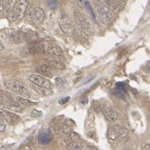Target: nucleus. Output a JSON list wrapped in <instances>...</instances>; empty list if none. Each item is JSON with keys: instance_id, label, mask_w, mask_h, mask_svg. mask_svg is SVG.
<instances>
[{"instance_id": "nucleus-1", "label": "nucleus", "mask_w": 150, "mask_h": 150, "mask_svg": "<svg viewBox=\"0 0 150 150\" xmlns=\"http://www.w3.org/2000/svg\"><path fill=\"white\" fill-rule=\"evenodd\" d=\"M4 84L8 89L11 90L12 92L17 94L18 96L25 97V98H30L31 96L27 88L24 84H22L21 83L18 82V81L7 80V81L4 82Z\"/></svg>"}, {"instance_id": "nucleus-2", "label": "nucleus", "mask_w": 150, "mask_h": 150, "mask_svg": "<svg viewBox=\"0 0 150 150\" xmlns=\"http://www.w3.org/2000/svg\"><path fill=\"white\" fill-rule=\"evenodd\" d=\"M74 19L79 26L82 30V31L86 34L87 35H93L95 33L94 28L92 26L91 23L89 22L88 18L84 15L81 14L80 12H74Z\"/></svg>"}, {"instance_id": "nucleus-13", "label": "nucleus", "mask_w": 150, "mask_h": 150, "mask_svg": "<svg viewBox=\"0 0 150 150\" xmlns=\"http://www.w3.org/2000/svg\"><path fill=\"white\" fill-rule=\"evenodd\" d=\"M35 71L44 77H52L53 76V70L52 69V67L48 64H41L37 66L35 68Z\"/></svg>"}, {"instance_id": "nucleus-31", "label": "nucleus", "mask_w": 150, "mask_h": 150, "mask_svg": "<svg viewBox=\"0 0 150 150\" xmlns=\"http://www.w3.org/2000/svg\"><path fill=\"white\" fill-rule=\"evenodd\" d=\"M19 149H28V150H30L31 149V148L29 146V145H22L21 146V148Z\"/></svg>"}, {"instance_id": "nucleus-28", "label": "nucleus", "mask_w": 150, "mask_h": 150, "mask_svg": "<svg viewBox=\"0 0 150 150\" xmlns=\"http://www.w3.org/2000/svg\"><path fill=\"white\" fill-rule=\"evenodd\" d=\"M5 129H6V124L4 122V119L0 118V132H4Z\"/></svg>"}, {"instance_id": "nucleus-30", "label": "nucleus", "mask_w": 150, "mask_h": 150, "mask_svg": "<svg viewBox=\"0 0 150 150\" xmlns=\"http://www.w3.org/2000/svg\"><path fill=\"white\" fill-rule=\"evenodd\" d=\"M116 2L118 3V4L120 5V7H122L125 5V3H126V0H116Z\"/></svg>"}, {"instance_id": "nucleus-38", "label": "nucleus", "mask_w": 150, "mask_h": 150, "mask_svg": "<svg viewBox=\"0 0 150 150\" xmlns=\"http://www.w3.org/2000/svg\"><path fill=\"white\" fill-rule=\"evenodd\" d=\"M4 49V44L0 42V52H1V51H3Z\"/></svg>"}, {"instance_id": "nucleus-37", "label": "nucleus", "mask_w": 150, "mask_h": 150, "mask_svg": "<svg viewBox=\"0 0 150 150\" xmlns=\"http://www.w3.org/2000/svg\"><path fill=\"white\" fill-rule=\"evenodd\" d=\"M146 68H147V70L150 72V62H149L148 63H147V65H146Z\"/></svg>"}, {"instance_id": "nucleus-7", "label": "nucleus", "mask_w": 150, "mask_h": 150, "mask_svg": "<svg viewBox=\"0 0 150 150\" xmlns=\"http://www.w3.org/2000/svg\"><path fill=\"white\" fill-rule=\"evenodd\" d=\"M0 105L7 107L8 109L12 110L15 112H21L24 110V107L22 106L21 104L17 101H12L8 100L7 97L3 96H0Z\"/></svg>"}, {"instance_id": "nucleus-11", "label": "nucleus", "mask_w": 150, "mask_h": 150, "mask_svg": "<svg viewBox=\"0 0 150 150\" xmlns=\"http://www.w3.org/2000/svg\"><path fill=\"white\" fill-rule=\"evenodd\" d=\"M8 41L14 44H21L26 41V35L25 32L15 31L8 35Z\"/></svg>"}, {"instance_id": "nucleus-15", "label": "nucleus", "mask_w": 150, "mask_h": 150, "mask_svg": "<svg viewBox=\"0 0 150 150\" xmlns=\"http://www.w3.org/2000/svg\"><path fill=\"white\" fill-rule=\"evenodd\" d=\"M2 111L4 112V116H5V120H7L8 122L10 124H16L17 122H20L21 120V117L14 114V113H12L8 110H2Z\"/></svg>"}, {"instance_id": "nucleus-18", "label": "nucleus", "mask_w": 150, "mask_h": 150, "mask_svg": "<svg viewBox=\"0 0 150 150\" xmlns=\"http://www.w3.org/2000/svg\"><path fill=\"white\" fill-rule=\"evenodd\" d=\"M34 14L35 19L37 20L38 22H43V21L45 20V12L43 10V8H41L40 7H36L35 8Z\"/></svg>"}, {"instance_id": "nucleus-36", "label": "nucleus", "mask_w": 150, "mask_h": 150, "mask_svg": "<svg viewBox=\"0 0 150 150\" xmlns=\"http://www.w3.org/2000/svg\"><path fill=\"white\" fill-rule=\"evenodd\" d=\"M0 118L5 120V116H4V112H3L2 110H0Z\"/></svg>"}, {"instance_id": "nucleus-25", "label": "nucleus", "mask_w": 150, "mask_h": 150, "mask_svg": "<svg viewBox=\"0 0 150 150\" xmlns=\"http://www.w3.org/2000/svg\"><path fill=\"white\" fill-rule=\"evenodd\" d=\"M47 5L50 9H55L59 6V3L57 0H47Z\"/></svg>"}, {"instance_id": "nucleus-6", "label": "nucleus", "mask_w": 150, "mask_h": 150, "mask_svg": "<svg viewBox=\"0 0 150 150\" xmlns=\"http://www.w3.org/2000/svg\"><path fill=\"white\" fill-rule=\"evenodd\" d=\"M58 23H59L60 29L63 33L70 35L73 32V30H74L73 22H72V20L70 19V17L68 15H67V14L61 15L59 20H58Z\"/></svg>"}, {"instance_id": "nucleus-12", "label": "nucleus", "mask_w": 150, "mask_h": 150, "mask_svg": "<svg viewBox=\"0 0 150 150\" xmlns=\"http://www.w3.org/2000/svg\"><path fill=\"white\" fill-rule=\"evenodd\" d=\"M102 112L105 119L109 122H113L118 119V113L110 106H104L102 108Z\"/></svg>"}, {"instance_id": "nucleus-24", "label": "nucleus", "mask_w": 150, "mask_h": 150, "mask_svg": "<svg viewBox=\"0 0 150 150\" xmlns=\"http://www.w3.org/2000/svg\"><path fill=\"white\" fill-rule=\"evenodd\" d=\"M35 90H36L40 95H42V96H48V95H50V94L52 93V91L49 89L44 88V87H41V86H38V85H36Z\"/></svg>"}, {"instance_id": "nucleus-34", "label": "nucleus", "mask_w": 150, "mask_h": 150, "mask_svg": "<svg viewBox=\"0 0 150 150\" xmlns=\"http://www.w3.org/2000/svg\"><path fill=\"white\" fill-rule=\"evenodd\" d=\"M86 149L87 150H97V148H96V147H93V146H88V147L86 148Z\"/></svg>"}, {"instance_id": "nucleus-19", "label": "nucleus", "mask_w": 150, "mask_h": 150, "mask_svg": "<svg viewBox=\"0 0 150 150\" xmlns=\"http://www.w3.org/2000/svg\"><path fill=\"white\" fill-rule=\"evenodd\" d=\"M18 2H19V0H8L5 4V7H4V10H5L6 14L10 11L15 10V8L17 6Z\"/></svg>"}, {"instance_id": "nucleus-26", "label": "nucleus", "mask_w": 150, "mask_h": 150, "mask_svg": "<svg viewBox=\"0 0 150 150\" xmlns=\"http://www.w3.org/2000/svg\"><path fill=\"white\" fill-rule=\"evenodd\" d=\"M62 131L63 133H66V134H69L71 132V127L68 125V122L64 123L62 127Z\"/></svg>"}, {"instance_id": "nucleus-5", "label": "nucleus", "mask_w": 150, "mask_h": 150, "mask_svg": "<svg viewBox=\"0 0 150 150\" xmlns=\"http://www.w3.org/2000/svg\"><path fill=\"white\" fill-rule=\"evenodd\" d=\"M47 47L44 42L41 41H34L31 42L28 47L26 48V52L28 55H37V54H43L47 52Z\"/></svg>"}, {"instance_id": "nucleus-22", "label": "nucleus", "mask_w": 150, "mask_h": 150, "mask_svg": "<svg viewBox=\"0 0 150 150\" xmlns=\"http://www.w3.org/2000/svg\"><path fill=\"white\" fill-rule=\"evenodd\" d=\"M79 139H80V137L79 136V134L76 133V132H70V133L68 134V136L65 138V143H67V144H68V143H70L71 142L77 141V140H79Z\"/></svg>"}, {"instance_id": "nucleus-39", "label": "nucleus", "mask_w": 150, "mask_h": 150, "mask_svg": "<svg viewBox=\"0 0 150 150\" xmlns=\"http://www.w3.org/2000/svg\"><path fill=\"white\" fill-rule=\"evenodd\" d=\"M0 1H4V0H0Z\"/></svg>"}, {"instance_id": "nucleus-14", "label": "nucleus", "mask_w": 150, "mask_h": 150, "mask_svg": "<svg viewBox=\"0 0 150 150\" xmlns=\"http://www.w3.org/2000/svg\"><path fill=\"white\" fill-rule=\"evenodd\" d=\"M47 60V59H46ZM47 64L50 65L52 68L57 69V70H64L66 68V65L60 59H47Z\"/></svg>"}, {"instance_id": "nucleus-32", "label": "nucleus", "mask_w": 150, "mask_h": 150, "mask_svg": "<svg viewBox=\"0 0 150 150\" xmlns=\"http://www.w3.org/2000/svg\"><path fill=\"white\" fill-rule=\"evenodd\" d=\"M69 97H67V98H65V99H63L62 100H61L60 101V104H64V103H66V102H68V100H69Z\"/></svg>"}, {"instance_id": "nucleus-10", "label": "nucleus", "mask_w": 150, "mask_h": 150, "mask_svg": "<svg viewBox=\"0 0 150 150\" xmlns=\"http://www.w3.org/2000/svg\"><path fill=\"white\" fill-rule=\"evenodd\" d=\"M53 139V134L50 129H42L38 135V142L41 144H47Z\"/></svg>"}, {"instance_id": "nucleus-4", "label": "nucleus", "mask_w": 150, "mask_h": 150, "mask_svg": "<svg viewBox=\"0 0 150 150\" xmlns=\"http://www.w3.org/2000/svg\"><path fill=\"white\" fill-rule=\"evenodd\" d=\"M96 11L100 20L105 24H109L113 20V14L105 4L98 0L96 4Z\"/></svg>"}, {"instance_id": "nucleus-33", "label": "nucleus", "mask_w": 150, "mask_h": 150, "mask_svg": "<svg viewBox=\"0 0 150 150\" xmlns=\"http://www.w3.org/2000/svg\"><path fill=\"white\" fill-rule=\"evenodd\" d=\"M4 7H5V5L4 4L0 3V12H3L4 10Z\"/></svg>"}, {"instance_id": "nucleus-35", "label": "nucleus", "mask_w": 150, "mask_h": 150, "mask_svg": "<svg viewBox=\"0 0 150 150\" xmlns=\"http://www.w3.org/2000/svg\"><path fill=\"white\" fill-rule=\"evenodd\" d=\"M143 150H150V144H146L143 148Z\"/></svg>"}, {"instance_id": "nucleus-27", "label": "nucleus", "mask_w": 150, "mask_h": 150, "mask_svg": "<svg viewBox=\"0 0 150 150\" xmlns=\"http://www.w3.org/2000/svg\"><path fill=\"white\" fill-rule=\"evenodd\" d=\"M30 116H32V117H35V118L40 117V116H42V112L40 111V110H33L31 111V113H30Z\"/></svg>"}, {"instance_id": "nucleus-20", "label": "nucleus", "mask_w": 150, "mask_h": 150, "mask_svg": "<svg viewBox=\"0 0 150 150\" xmlns=\"http://www.w3.org/2000/svg\"><path fill=\"white\" fill-rule=\"evenodd\" d=\"M15 101L21 104L22 105H36L37 103L34 102L32 100H30L29 98L22 97V96H17L15 97Z\"/></svg>"}, {"instance_id": "nucleus-16", "label": "nucleus", "mask_w": 150, "mask_h": 150, "mask_svg": "<svg viewBox=\"0 0 150 150\" xmlns=\"http://www.w3.org/2000/svg\"><path fill=\"white\" fill-rule=\"evenodd\" d=\"M47 52L52 57H60L62 54V50L57 45H50L47 47Z\"/></svg>"}, {"instance_id": "nucleus-29", "label": "nucleus", "mask_w": 150, "mask_h": 150, "mask_svg": "<svg viewBox=\"0 0 150 150\" xmlns=\"http://www.w3.org/2000/svg\"><path fill=\"white\" fill-rule=\"evenodd\" d=\"M77 1V4H79V6L80 8H83V4L85 2V0H76Z\"/></svg>"}, {"instance_id": "nucleus-21", "label": "nucleus", "mask_w": 150, "mask_h": 150, "mask_svg": "<svg viewBox=\"0 0 150 150\" xmlns=\"http://www.w3.org/2000/svg\"><path fill=\"white\" fill-rule=\"evenodd\" d=\"M83 9H85L89 14H90V16H91V19L93 20L94 21H96V14H95V12H94V10H93V8L92 6L90 5V4H89V2L88 0H85V2H84V4H83Z\"/></svg>"}, {"instance_id": "nucleus-3", "label": "nucleus", "mask_w": 150, "mask_h": 150, "mask_svg": "<svg viewBox=\"0 0 150 150\" xmlns=\"http://www.w3.org/2000/svg\"><path fill=\"white\" fill-rule=\"evenodd\" d=\"M128 129L120 125H115L111 127L108 131L107 136L111 141H123L128 136Z\"/></svg>"}, {"instance_id": "nucleus-8", "label": "nucleus", "mask_w": 150, "mask_h": 150, "mask_svg": "<svg viewBox=\"0 0 150 150\" xmlns=\"http://www.w3.org/2000/svg\"><path fill=\"white\" fill-rule=\"evenodd\" d=\"M29 80L31 83H33L35 85H38V86L44 87V88H47V89H49L52 88V83L42 75H30L29 78Z\"/></svg>"}, {"instance_id": "nucleus-17", "label": "nucleus", "mask_w": 150, "mask_h": 150, "mask_svg": "<svg viewBox=\"0 0 150 150\" xmlns=\"http://www.w3.org/2000/svg\"><path fill=\"white\" fill-rule=\"evenodd\" d=\"M105 2L106 6L113 12L117 13L120 10V5L118 4V3L116 0H105Z\"/></svg>"}, {"instance_id": "nucleus-23", "label": "nucleus", "mask_w": 150, "mask_h": 150, "mask_svg": "<svg viewBox=\"0 0 150 150\" xmlns=\"http://www.w3.org/2000/svg\"><path fill=\"white\" fill-rule=\"evenodd\" d=\"M67 149L70 150H81L83 149V145L78 141H74L67 144Z\"/></svg>"}, {"instance_id": "nucleus-9", "label": "nucleus", "mask_w": 150, "mask_h": 150, "mask_svg": "<svg viewBox=\"0 0 150 150\" xmlns=\"http://www.w3.org/2000/svg\"><path fill=\"white\" fill-rule=\"evenodd\" d=\"M29 5V0H19L17 6L15 8V13L17 20H22L26 14Z\"/></svg>"}]
</instances>
